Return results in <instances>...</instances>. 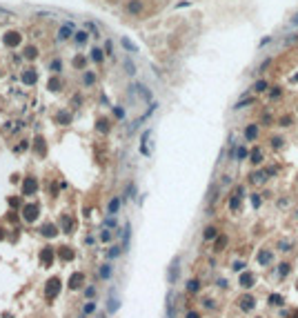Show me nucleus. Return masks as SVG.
<instances>
[{
    "mask_svg": "<svg viewBox=\"0 0 298 318\" xmlns=\"http://www.w3.org/2000/svg\"><path fill=\"white\" fill-rule=\"evenodd\" d=\"M100 240H103V242H109V240H111V229L103 227V231H100Z\"/></svg>",
    "mask_w": 298,
    "mask_h": 318,
    "instance_id": "28",
    "label": "nucleus"
},
{
    "mask_svg": "<svg viewBox=\"0 0 298 318\" xmlns=\"http://www.w3.org/2000/svg\"><path fill=\"white\" fill-rule=\"evenodd\" d=\"M178 265H180V258L176 256V258H173V262H171V267H169V283H171V285L178 280V272H180Z\"/></svg>",
    "mask_w": 298,
    "mask_h": 318,
    "instance_id": "4",
    "label": "nucleus"
},
{
    "mask_svg": "<svg viewBox=\"0 0 298 318\" xmlns=\"http://www.w3.org/2000/svg\"><path fill=\"white\" fill-rule=\"evenodd\" d=\"M118 309H120L118 298H109V300H107V314H116Z\"/></svg>",
    "mask_w": 298,
    "mask_h": 318,
    "instance_id": "14",
    "label": "nucleus"
},
{
    "mask_svg": "<svg viewBox=\"0 0 298 318\" xmlns=\"http://www.w3.org/2000/svg\"><path fill=\"white\" fill-rule=\"evenodd\" d=\"M245 269V260H236L234 262V272H242Z\"/></svg>",
    "mask_w": 298,
    "mask_h": 318,
    "instance_id": "39",
    "label": "nucleus"
},
{
    "mask_svg": "<svg viewBox=\"0 0 298 318\" xmlns=\"http://www.w3.org/2000/svg\"><path fill=\"white\" fill-rule=\"evenodd\" d=\"M111 272H114V267H111L109 262H105V265L100 267V278H103V280H109V278H111Z\"/></svg>",
    "mask_w": 298,
    "mask_h": 318,
    "instance_id": "13",
    "label": "nucleus"
},
{
    "mask_svg": "<svg viewBox=\"0 0 298 318\" xmlns=\"http://www.w3.org/2000/svg\"><path fill=\"white\" fill-rule=\"evenodd\" d=\"M58 120H60V122H69V120H71V116H69V114H60V116H58Z\"/></svg>",
    "mask_w": 298,
    "mask_h": 318,
    "instance_id": "42",
    "label": "nucleus"
},
{
    "mask_svg": "<svg viewBox=\"0 0 298 318\" xmlns=\"http://www.w3.org/2000/svg\"><path fill=\"white\" fill-rule=\"evenodd\" d=\"M40 260H42L45 267H51V262H54V247H42Z\"/></svg>",
    "mask_w": 298,
    "mask_h": 318,
    "instance_id": "5",
    "label": "nucleus"
},
{
    "mask_svg": "<svg viewBox=\"0 0 298 318\" xmlns=\"http://www.w3.org/2000/svg\"><path fill=\"white\" fill-rule=\"evenodd\" d=\"M38 211H40V207H38L36 203H31V205H24V207H22V218L27 220V223H34V220L38 218Z\"/></svg>",
    "mask_w": 298,
    "mask_h": 318,
    "instance_id": "2",
    "label": "nucleus"
},
{
    "mask_svg": "<svg viewBox=\"0 0 298 318\" xmlns=\"http://www.w3.org/2000/svg\"><path fill=\"white\" fill-rule=\"evenodd\" d=\"M238 207H240V196H234V198L229 200V209H231V211H236Z\"/></svg>",
    "mask_w": 298,
    "mask_h": 318,
    "instance_id": "29",
    "label": "nucleus"
},
{
    "mask_svg": "<svg viewBox=\"0 0 298 318\" xmlns=\"http://www.w3.org/2000/svg\"><path fill=\"white\" fill-rule=\"evenodd\" d=\"M60 287H62L60 276H51V278L47 280V285H45V300H47V303H54L56 296L60 294Z\"/></svg>",
    "mask_w": 298,
    "mask_h": 318,
    "instance_id": "1",
    "label": "nucleus"
},
{
    "mask_svg": "<svg viewBox=\"0 0 298 318\" xmlns=\"http://www.w3.org/2000/svg\"><path fill=\"white\" fill-rule=\"evenodd\" d=\"M89 54H91L89 58H91V60H96V62H100V60H103V49H98V47H93V49H91Z\"/></svg>",
    "mask_w": 298,
    "mask_h": 318,
    "instance_id": "21",
    "label": "nucleus"
},
{
    "mask_svg": "<svg viewBox=\"0 0 298 318\" xmlns=\"http://www.w3.org/2000/svg\"><path fill=\"white\" fill-rule=\"evenodd\" d=\"M238 160H242V158H247V147H238Z\"/></svg>",
    "mask_w": 298,
    "mask_h": 318,
    "instance_id": "38",
    "label": "nucleus"
},
{
    "mask_svg": "<svg viewBox=\"0 0 298 318\" xmlns=\"http://www.w3.org/2000/svg\"><path fill=\"white\" fill-rule=\"evenodd\" d=\"M252 283H254V276H252V274L240 276V285H242V287H247V289H249V287H252Z\"/></svg>",
    "mask_w": 298,
    "mask_h": 318,
    "instance_id": "22",
    "label": "nucleus"
},
{
    "mask_svg": "<svg viewBox=\"0 0 298 318\" xmlns=\"http://www.w3.org/2000/svg\"><path fill=\"white\" fill-rule=\"evenodd\" d=\"M73 38H76V42H78V45H85V42H87V38H89V34H87L85 29H80V31H76V34H73Z\"/></svg>",
    "mask_w": 298,
    "mask_h": 318,
    "instance_id": "18",
    "label": "nucleus"
},
{
    "mask_svg": "<svg viewBox=\"0 0 298 318\" xmlns=\"http://www.w3.org/2000/svg\"><path fill=\"white\" fill-rule=\"evenodd\" d=\"M91 314H96V300H87L82 305V316H91Z\"/></svg>",
    "mask_w": 298,
    "mask_h": 318,
    "instance_id": "12",
    "label": "nucleus"
},
{
    "mask_svg": "<svg viewBox=\"0 0 298 318\" xmlns=\"http://www.w3.org/2000/svg\"><path fill=\"white\" fill-rule=\"evenodd\" d=\"M198 289H200V283H198V280H196V278H194V280H189V283H187V291H191V294H196V291H198Z\"/></svg>",
    "mask_w": 298,
    "mask_h": 318,
    "instance_id": "25",
    "label": "nucleus"
},
{
    "mask_svg": "<svg viewBox=\"0 0 298 318\" xmlns=\"http://www.w3.org/2000/svg\"><path fill=\"white\" fill-rule=\"evenodd\" d=\"M38 191V180L36 178H24V183H22V193L24 196H34Z\"/></svg>",
    "mask_w": 298,
    "mask_h": 318,
    "instance_id": "3",
    "label": "nucleus"
},
{
    "mask_svg": "<svg viewBox=\"0 0 298 318\" xmlns=\"http://www.w3.org/2000/svg\"><path fill=\"white\" fill-rule=\"evenodd\" d=\"M120 234H122V249L127 252V249H129V236H131V225L127 223L125 227H122V231H120Z\"/></svg>",
    "mask_w": 298,
    "mask_h": 318,
    "instance_id": "6",
    "label": "nucleus"
},
{
    "mask_svg": "<svg viewBox=\"0 0 298 318\" xmlns=\"http://www.w3.org/2000/svg\"><path fill=\"white\" fill-rule=\"evenodd\" d=\"M85 27H87V29H89V31L93 34V38H100V31H98V27H96V24H91V22H87V24H85Z\"/></svg>",
    "mask_w": 298,
    "mask_h": 318,
    "instance_id": "32",
    "label": "nucleus"
},
{
    "mask_svg": "<svg viewBox=\"0 0 298 318\" xmlns=\"http://www.w3.org/2000/svg\"><path fill=\"white\" fill-rule=\"evenodd\" d=\"M103 227H107V229L114 227V229H116V227H118V220H116L114 216H107V218H105V223H103Z\"/></svg>",
    "mask_w": 298,
    "mask_h": 318,
    "instance_id": "23",
    "label": "nucleus"
},
{
    "mask_svg": "<svg viewBox=\"0 0 298 318\" xmlns=\"http://www.w3.org/2000/svg\"><path fill=\"white\" fill-rule=\"evenodd\" d=\"M252 103H254V98H245V100H240V103H238V105H236L234 109H242L245 105H252Z\"/></svg>",
    "mask_w": 298,
    "mask_h": 318,
    "instance_id": "36",
    "label": "nucleus"
},
{
    "mask_svg": "<svg viewBox=\"0 0 298 318\" xmlns=\"http://www.w3.org/2000/svg\"><path fill=\"white\" fill-rule=\"evenodd\" d=\"M149 134H152V131H145L142 134V142H140V154L142 156H149V149H147V138H149Z\"/></svg>",
    "mask_w": 298,
    "mask_h": 318,
    "instance_id": "20",
    "label": "nucleus"
},
{
    "mask_svg": "<svg viewBox=\"0 0 298 318\" xmlns=\"http://www.w3.org/2000/svg\"><path fill=\"white\" fill-rule=\"evenodd\" d=\"M125 71L129 73V76H134V73H136V65H134V62H131L129 58L125 60Z\"/></svg>",
    "mask_w": 298,
    "mask_h": 318,
    "instance_id": "27",
    "label": "nucleus"
},
{
    "mask_svg": "<svg viewBox=\"0 0 298 318\" xmlns=\"http://www.w3.org/2000/svg\"><path fill=\"white\" fill-rule=\"evenodd\" d=\"M127 11H129V13H136V11H140V3H129Z\"/></svg>",
    "mask_w": 298,
    "mask_h": 318,
    "instance_id": "37",
    "label": "nucleus"
},
{
    "mask_svg": "<svg viewBox=\"0 0 298 318\" xmlns=\"http://www.w3.org/2000/svg\"><path fill=\"white\" fill-rule=\"evenodd\" d=\"M122 252H125V249H122V245H114V247H109V252H107V258L114 260V258H118Z\"/></svg>",
    "mask_w": 298,
    "mask_h": 318,
    "instance_id": "10",
    "label": "nucleus"
},
{
    "mask_svg": "<svg viewBox=\"0 0 298 318\" xmlns=\"http://www.w3.org/2000/svg\"><path fill=\"white\" fill-rule=\"evenodd\" d=\"M71 34H73V27H71L69 22H65L62 27H60V31H58V40L62 42V40H67V38H69Z\"/></svg>",
    "mask_w": 298,
    "mask_h": 318,
    "instance_id": "7",
    "label": "nucleus"
},
{
    "mask_svg": "<svg viewBox=\"0 0 298 318\" xmlns=\"http://www.w3.org/2000/svg\"><path fill=\"white\" fill-rule=\"evenodd\" d=\"M120 42H122V47H125V49H127V51H134V54L138 51V47H136V45H134L131 40H127V38H122Z\"/></svg>",
    "mask_w": 298,
    "mask_h": 318,
    "instance_id": "24",
    "label": "nucleus"
},
{
    "mask_svg": "<svg viewBox=\"0 0 298 318\" xmlns=\"http://www.w3.org/2000/svg\"><path fill=\"white\" fill-rule=\"evenodd\" d=\"M24 80H27V82H34L36 80V76H34V73H27V76H22Z\"/></svg>",
    "mask_w": 298,
    "mask_h": 318,
    "instance_id": "44",
    "label": "nucleus"
},
{
    "mask_svg": "<svg viewBox=\"0 0 298 318\" xmlns=\"http://www.w3.org/2000/svg\"><path fill=\"white\" fill-rule=\"evenodd\" d=\"M238 303H240V307H242L245 311H247V309H252V307H254V298H252V296H242V298H240Z\"/></svg>",
    "mask_w": 298,
    "mask_h": 318,
    "instance_id": "17",
    "label": "nucleus"
},
{
    "mask_svg": "<svg viewBox=\"0 0 298 318\" xmlns=\"http://www.w3.org/2000/svg\"><path fill=\"white\" fill-rule=\"evenodd\" d=\"M82 283H85V276H82V274H73V276L69 278V287H71V289H80Z\"/></svg>",
    "mask_w": 298,
    "mask_h": 318,
    "instance_id": "8",
    "label": "nucleus"
},
{
    "mask_svg": "<svg viewBox=\"0 0 298 318\" xmlns=\"http://www.w3.org/2000/svg\"><path fill=\"white\" fill-rule=\"evenodd\" d=\"M203 236H205V240H211V238H216V227H207Z\"/></svg>",
    "mask_w": 298,
    "mask_h": 318,
    "instance_id": "30",
    "label": "nucleus"
},
{
    "mask_svg": "<svg viewBox=\"0 0 298 318\" xmlns=\"http://www.w3.org/2000/svg\"><path fill=\"white\" fill-rule=\"evenodd\" d=\"M265 89H267V82H265V80H258V82L254 85V91H258V93L265 91Z\"/></svg>",
    "mask_w": 298,
    "mask_h": 318,
    "instance_id": "34",
    "label": "nucleus"
},
{
    "mask_svg": "<svg viewBox=\"0 0 298 318\" xmlns=\"http://www.w3.org/2000/svg\"><path fill=\"white\" fill-rule=\"evenodd\" d=\"M40 231H42V234H45L47 238H54V236H56V225H51V223H47V225H45V227H42Z\"/></svg>",
    "mask_w": 298,
    "mask_h": 318,
    "instance_id": "15",
    "label": "nucleus"
},
{
    "mask_svg": "<svg viewBox=\"0 0 298 318\" xmlns=\"http://www.w3.org/2000/svg\"><path fill=\"white\" fill-rule=\"evenodd\" d=\"M252 180L254 183H265V174H263V171H256V174L252 176Z\"/></svg>",
    "mask_w": 298,
    "mask_h": 318,
    "instance_id": "35",
    "label": "nucleus"
},
{
    "mask_svg": "<svg viewBox=\"0 0 298 318\" xmlns=\"http://www.w3.org/2000/svg\"><path fill=\"white\" fill-rule=\"evenodd\" d=\"M58 256H60L62 260H73V256H76V254H73V249H71V247H60Z\"/></svg>",
    "mask_w": 298,
    "mask_h": 318,
    "instance_id": "11",
    "label": "nucleus"
},
{
    "mask_svg": "<svg viewBox=\"0 0 298 318\" xmlns=\"http://www.w3.org/2000/svg\"><path fill=\"white\" fill-rule=\"evenodd\" d=\"M269 303L271 305H283V296H269Z\"/></svg>",
    "mask_w": 298,
    "mask_h": 318,
    "instance_id": "40",
    "label": "nucleus"
},
{
    "mask_svg": "<svg viewBox=\"0 0 298 318\" xmlns=\"http://www.w3.org/2000/svg\"><path fill=\"white\" fill-rule=\"evenodd\" d=\"M60 223H62V229H65V234H71V227H73L71 218H69V216H62V218H60Z\"/></svg>",
    "mask_w": 298,
    "mask_h": 318,
    "instance_id": "19",
    "label": "nucleus"
},
{
    "mask_svg": "<svg viewBox=\"0 0 298 318\" xmlns=\"http://www.w3.org/2000/svg\"><path fill=\"white\" fill-rule=\"evenodd\" d=\"M120 203H122L120 198H111L109 205H107V214H109V216H116V214L120 211Z\"/></svg>",
    "mask_w": 298,
    "mask_h": 318,
    "instance_id": "9",
    "label": "nucleus"
},
{
    "mask_svg": "<svg viewBox=\"0 0 298 318\" xmlns=\"http://www.w3.org/2000/svg\"><path fill=\"white\" fill-rule=\"evenodd\" d=\"M98 318H105V316H103V314H100V316H98Z\"/></svg>",
    "mask_w": 298,
    "mask_h": 318,
    "instance_id": "49",
    "label": "nucleus"
},
{
    "mask_svg": "<svg viewBox=\"0 0 298 318\" xmlns=\"http://www.w3.org/2000/svg\"><path fill=\"white\" fill-rule=\"evenodd\" d=\"M291 24H298V13H296V16L291 18Z\"/></svg>",
    "mask_w": 298,
    "mask_h": 318,
    "instance_id": "48",
    "label": "nucleus"
},
{
    "mask_svg": "<svg viewBox=\"0 0 298 318\" xmlns=\"http://www.w3.org/2000/svg\"><path fill=\"white\" fill-rule=\"evenodd\" d=\"M256 136H258V127H256V125H249V127L245 129V138H247V140H254Z\"/></svg>",
    "mask_w": 298,
    "mask_h": 318,
    "instance_id": "16",
    "label": "nucleus"
},
{
    "mask_svg": "<svg viewBox=\"0 0 298 318\" xmlns=\"http://www.w3.org/2000/svg\"><path fill=\"white\" fill-rule=\"evenodd\" d=\"M260 160H263V154H260L258 149H254V151H252V162H254V165H258Z\"/></svg>",
    "mask_w": 298,
    "mask_h": 318,
    "instance_id": "33",
    "label": "nucleus"
},
{
    "mask_svg": "<svg viewBox=\"0 0 298 318\" xmlns=\"http://www.w3.org/2000/svg\"><path fill=\"white\" fill-rule=\"evenodd\" d=\"M85 296H87V300H91V298L96 296V287H93V285H89V287H85Z\"/></svg>",
    "mask_w": 298,
    "mask_h": 318,
    "instance_id": "31",
    "label": "nucleus"
},
{
    "mask_svg": "<svg viewBox=\"0 0 298 318\" xmlns=\"http://www.w3.org/2000/svg\"><path fill=\"white\" fill-rule=\"evenodd\" d=\"M134 193H136V185L131 183V185L127 187V198H134Z\"/></svg>",
    "mask_w": 298,
    "mask_h": 318,
    "instance_id": "41",
    "label": "nucleus"
},
{
    "mask_svg": "<svg viewBox=\"0 0 298 318\" xmlns=\"http://www.w3.org/2000/svg\"><path fill=\"white\" fill-rule=\"evenodd\" d=\"M187 318H200V316H198V311H187Z\"/></svg>",
    "mask_w": 298,
    "mask_h": 318,
    "instance_id": "47",
    "label": "nucleus"
},
{
    "mask_svg": "<svg viewBox=\"0 0 298 318\" xmlns=\"http://www.w3.org/2000/svg\"><path fill=\"white\" fill-rule=\"evenodd\" d=\"M252 203H254V207H258V205H260V198H258V196H256V193L252 196Z\"/></svg>",
    "mask_w": 298,
    "mask_h": 318,
    "instance_id": "46",
    "label": "nucleus"
},
{
    "mask_svg": "<svg viewBox=\"0 0 298 318\" xmlns=\"http://www.w3.org/2000/svg\"><path fill=\"white\" fill-rule=\"evenodd\" d=\"M271 260V252H263V254H258V262L260 265H267Z\"/></svg>",
    "mask_w": 298,
    "mask_h": 318,
    "instance_id": "26",
    "label": "nucleus"
},
{
    "mask_svg": "<svg viewBox=\"0 0 298 318\" xmlns=\"http://www.w3.org/2000/svg\"><path fill=\"white\" fill-rule=\"evenodd\" d=\"M289 272V265H280V276H285Z\"/></svg>",
    "mask_w": 298,
    "mask_h": 318,
    "instance_id": "45",
    "label": "nucleus"
},
{
    "mask_svg": "<svg viewBox=\"0 0 298 318\" xmlns=\"http://www.w3.org/2000/svg\"><path fill=\"white\" fill-rule=\"evenodd\" d=\"M85 82H87V85L93 82V73H85Z\"/></svg>",
    "mask_w": 298,
    "mask_h": 318,
    "instance_id": "43",
    "label": "nucleus"
}]
</instances>
